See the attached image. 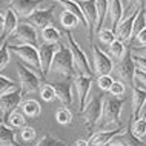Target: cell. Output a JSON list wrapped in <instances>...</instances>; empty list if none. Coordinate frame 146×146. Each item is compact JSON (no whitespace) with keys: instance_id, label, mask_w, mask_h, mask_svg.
Wrapping results in <instances>:
<instances>
[{"instance_id":"6da1fadb","label":"cell","mask_w":146,"mask_h":146,"mask_svg":"<svg viewBox=\"0 0 146 146\" xmlns=\"http://www.w3.org/2000/svg\"><path fill=\"white\" fill-rule=\"evenodd\" d=\"M49 74L65 78V80H71L76 77V68H74V60H72V54L68 46H60V49L56 52V56L52 58L49 68ZM48 74V76H49Z\"/></svg>"},{"instance_id":"7a4b0ae2","label":"cell","mask_w":146,"mask_h":146,"mask_svg":"<svg viewBox=\"0 0 146 146\" xmlns=\"http://www.w3.org/2000/svg\"><path fill=\"white\" fill-rule=\"evenodd\" d=\"M125 105L123 97H108L103 100V111H102V118L98 121L100 128H108V126H114L115 128H121L120 123V114L121 108Z\"/></svg>"},{"instance_id":"3957f363","label":"cell","mask_w":146,"mask_h":146,"mask_svg":"<svg viewBox=\"0 0 146 146\" xmlns=\"http://www.w3.org/2000/svg\"><path fill=\"white\" fill-rule=\"evenodd\" d=\"M8 48H9V52H14L15 56L20 58V62H23L26 66H29L43 82L46 80L45 76H43V72H42V68H40L37 46H33V45H9V42H8Z\"/></svg>"},{"instance_id":"277c9868","label":"cell","mask_w":146,"mask_h":146,"mask_svg":"<svg viewBox=\"0 0 146 146\" xmlns=\"http://www.w3.org/2000/svg\"><path fill=\"white\" fill-rule=\"evenodd\" d=\"M66 40H68V48L72 54V60H74V68L78 71V74H83V76H89L92 77V68H91V63L88 60V56L85 54V51L82 49V46L76 42V38L72 37L71 31H66Z\"/></svg>"},{"instance_id":"5b68a950","label":"cell","mask_w":146,"mask_h":146,"mask_svg":"<svg viewBox=\"0 0 146 146\" xmlns=\"http://www.w3.org/2000/svg\"><path fill=\"white\" fill-rule=\"evenodd\" d=\"M15 65H17L19 80H20V85L19 86H20V89H22V94H33V92L40 91L42 83H45V82H43L29 66H26L23 62L17 60Z\"/></svg>"},{"instance_id":"8992f818","label":"cell","mask_w":146,"mask_h":146,"mask_svg":"<svg viewBox=\"0 0 146 146\" xmlns=\"http://www.w3.org/2000/svg\"><path fill=\"white\" fill-rule=\"evenodd\" d=\"M102 111H103V97L102 96H92L89 102H86L85 109L80 114L85 120V128L89 132H92L94 128L98 125L102 118Z\"/></svg>"},{"instance_id":"52a82bcc","label":"cell","mask_w":146,"mask_h":146,"mask_svg":"<svg viewBox=\"0 0 146 146\" xmlns=\"http://www.w3.org/2000/svg\"><path fill=\"white\" fill-rule=\"evenodd\" d=\"M91 46H92V72H96L98 77L111 76L114 69V63L111 60V57L106 52H103L96 43L91 42Z\"/></svg>"},{"instance_id":"ba28073f","label":"cell","mask_w":146,"mask_h":146,"mask_svg":"<svg viewBox=\"0 0 146 146\" xmlns=\"http://www.w3.org/2000/svg\"><path fill=\"white\" fill-rule=\"evenodd\" d=\"M22 102H23V94L20 88L13 91V92L2 94L0 96V120L6 121L11 114L17 111V108L22 105Z\"/></svg>"},{"instance_id":"9c48e42d","label":"cell","mask_w":146,"mask_h":146,"mask_svg":"<svg viewBox=\"0 0 146 146\" xmlns=\"http://www.w3.org/2000/svg\"><path fill=\"white\" fill-rule=\"evenodd\" d=\"M11 38H15V40H20L22 45H33V46H38V35H37V29L34 28L33 25L26 23H19L15 31L13 33L8 42Z\"/></svg>"},{"instance_id":"30bf717a","label":"cell","mask_w":146,"mask_h":146,"mask_svg":"<svg viewBox=\"0 0 146 146\" xmlns=\"http://www.w3.org/2000/svg\"><path fill=\"white\" fill-rule=\"evenodd\" d=\"M48 83L52 86L54 92H56V97L57 100H60L63 106H71L74 103V92H72V83L69 80H52V82H48Z\"/></svg>"},{"instance_id":"8fae6325","label":"cell","mask_w":146,"mask_h":146,"mask_svg":"<svg viewBox=\"0 0 146 146\" xmlns=\"http://www.w3.org/2000/svg\"><path fill=\"white\" fill-rule=\"evenodd\" d=\"M78 6L82 9L83 14L86 28L89 33V40L92 42V35H94V29H96V23H97V9H96V0H77Z\"/></svg>"},{"instance_id":"7c38bea8","label":"cell","mask_w":146,"mask_h":146,"mask_svg":"<svg viewBox=\"0 0 146 146\" xmlns=\"http://www.w3.org/2000/svg\"><path fill=\"white\" fill-rule=\"evenodd\" d=\"M60 43H54V45H49V43H43V45H38V60H40V68L45 78L48 77L49 74V68L51 63H52V58L56 56V52L60 49Z\"/></svg>"},{"instance_id":"4fadbf2b","label":"cell","mask_w":146,"mask_h":146,"mask_svg":"<svg viewBox=\"0 0 146 146\" xmlns=\"http://www.w3.org/2000/svg\"><path fill=\"white\" fill-rule=\"evenodd\" d=\"M49 2V0H11L9 9L17 15V17L28 19L40 5Z\"/></svg>"},{"instance_id":"5bb4252c","label":"cell","mask_w":146,"mask_h":146,"mask_svg":"<svg viewBox=\"0 0 146 146\" xmlns=\"http://www.w3.org/2000/svg\"><path fill=\"white\" fill-rule=\"evenodd\" d=\"M117 74L121 80H125V83L134 85V74H135V65L132 62V54H131V48L126 46L125 56L121 57L120 63L117 66Z\"/></svg>"},{"instance_id":"9a60e30c","label":"cell","mask_w":146,"mask_h":146,"mask_svg":"<svg viewBox=\"0 0 146 146\" xmlns=\"http://www.w3.org/2000/svg\"><path fill=\"white\" fill-rule=\"evenodd\" d=\"M74 83H76V91L78 96V111L82 112L86 106V102H88V94L91 91V85H92V77L77 74L74 77Z\"/></svg>"},{"instance_id":"2e32d148","label":"cell","mask_w":146,"mask_h":146,"mask_svg":"<svg viewBox=\"0 0 146 146\" xmlns=\"http://www.w3.org/2000/svg\"><path fill=\"white\" fill-rule=\"evenodd\" d=\"M54 22V5L46 9H35L33 14L28 17V23L33 25L35 29L37 28H46V26H52Z\"/></svg>"},{"instance_id":"e0dca14e","label":"cell","mask_w":146,"mask_h":146,"mask_svg":"<svg viewBox=\"0 0 146 146\" xmlns=\"http://www.w3.org/2000/svg\"><path fill=\"white\" fill-rule=\"evenodd\" d=\"M137 13H139V5L135 6V9L131 15H128L126 19H121L118 26L115 28V37L120 42H128L132 37V23L137 17Z\"/></svg>"},{"instance_id":"ac0fdd59","label":"cell","mask_w":146,"mask_h":146,"mask_svg":"<svg viewBox=\"0 0 146 146\" xmlns=\"http://www.w3.org/2000/svg\"><path fill=\"white\" fill-rule=\"evenodd\" d=\"M111 141L112 143H117V145H121V146H146V143L143 140L137 139V137L134 135V132H132V117H131V120L128 121V125H126V132L117 134Z\"/></svg>"},{"instance_id":"d6986e66","label":"cell","mask_w":146,"mask_h":146,"mask_svg":"<svg viewBox=\"0 0 146 146\" xmlns=\"http://www.w3.org/2000/svg\"><path fill=\"white\" fill-rule=\"evenodd\" d=\"M17 25H19V17L11 9H6L5 15H3V26H2V31H0V45L13 35Z\"/></svg>"},{"instance_id":"ffe728a7","label":"cell","mask_w":146,"mask_h":146,"mask_svg":"<svg viewBox=\"0 0 146 146\" xmlns=\"http://www.w3.org/2000/svg\"><path fill=\"white\" fill-rule=\"evenodd\" d=\"M120 132H121V128L108 129V131H98V132L91 135L88 145L89 146H106L114 137L117 135V134H120Z\"/></svg>"},{"instance_id":"44dd1931","label":"cell","mask_w":146,"mask_h":146,"mask_svg":"<svg viewBox=\"0 0 146 146\" xmlns=\"http://www.w3.org/2000/svg\"><path fill=\"white\" fill-rule=\"evenodd\" d=\"M146 103V89H141L139 86H132V118H139L141 108Z\"/></svg>"},{"instance_id":"7402d4cb","label":"cell","mask_w":146,"mask_h":146,"mask_svg":"<svg viewBox=\"0 0 146 146\" xmlns=\"http://www.w3.org/2000/svg\"><path fill=\"white\" fill-rule=\"evenodd\" d=\"M108 14L112 23V31L115 33V28L118 26L120 20L123 19V3H121V0H109Z\"/></svg>"},{"instance_id":"603a6c76","label":"cell","mask_w":146,"mask_h":146,"mask_svg":"<svg viewBox=\"0 0 146 146\" xmlns=\"http://www.w3.org/2000/svg\"><path fill=\"white\" fill-rule=\"evenodd\" d=\"M108 8H109V0H96V9H97V23L94 34H98L103 28L105 19L108 15Z\"/></svg>"},{"instance_id":"cb8c5ba5","label":"cell","mask_w":146,"mask_h":146,"mask_svg":"<svg viewBox=\"0 0 146 146\" xmlns=\"http://www.w3.org/2000/svg\"><path fill=\"white\" fill-rule=\"evenodd\" d=\"M146 28V9H145V0H139V13L132 23V35H139Z\"/></svg>"},{"instance_id":"d4e9b609","label":"cell","mask_w":146,"mask_h":146,"mask_svg":"<svg viewBox=\"0 0 146 146\" xmlns=\"http://www.w3.org/2000/svg\"><path fill=\"white\" fill-rule=\"evenodd\" d=\"M0 146H20L15 140L14 129L3 123H0Z\"/></svg>"},{"instance_id":"484cf974","label":"cell","mask_w":146,"mask_h":146,"mask_svg":"<svg viewBox=\"0 0 146 146\" xmlns=\"http://www.w3.org/2000/svg\"><path fill=\"white\" fill-rule=\"evenodd\" d=\"M22 114L26 117H37L38 114L42 111V106L38 103L37 100H34V98H29V100H25L22 102Z\"/></svg>"},{"instance_id":"4316f807","label":"cell","mask_w":146,"mask_h":146,"mask_svg":"<svg viewBox=\"0 0 146 146\" xmlns=\"http://www.w3.org/2000/svg\"><path fill=\"white\" fill-rule=\"evenodd\" d=\"M42 37L43 40L46 43H49V45H54V43H58L62 38V34L60 31L57 28H54V26H46V28L42 29Z\"/></svg>"},{"instance_id":"83f0119b","label":"cell","mask_w":146,"mask_h":146,"mask_svg":"<svg viewBox=\"0 0 146 146\" xmlns=\"http://www.w3.org/2000/svg\"><path fill=\"white\" fill-rule=\"evenodd\" d=\"M132 132L140 140L146 135V114H143L139 118H135V120L132 118Z\"/></svg>"},{"instance_id":"f1b7e54d","label":"cell","mask_w":146,"mask_h":146,"mask_svg":"<svg viewBox=\"0 0 146 146\" xmlns=\"http://www.w3.org/2000/svg\"><path fill=\"white\" fill-rule=\"evenodd\" d=\"M25 123H26L25 115H23L22 112H17V111H14L9 117H8V120H6V126H9L11 129L23 128V126H25Z\"/></svg>"},{"instance_id":"f546056e","label":"cell","mask_w":146,"mask_h":146,"mask_svg":"<svg viewBox=\"0 0 146 146\" xmlns=\"http://www.w3.org/2000/svg\"><path fill=\"white\" fill-rule=\"evenodd\" d=\"M60 23H62L63 28L71 29V28H74V26H77L80 22H78V19H77L72 13H69V11L65 9V11L60 14Z\"/></svg>"},{"instance_id":"4dcf8cb0","label":"cell","mask_w":146,"mask_h":146,"mask_svg":"<svg viewBox=\"0 0 146 146\" xmlns=\"http://www.w3.org/2000/svg\"><path fill=\"white\" fill-rule=\"evenodd\" d=\"M65 145H66L65 141L57 139L56 135H52V134H45V135L37 141L35 146H65Z\"/></svg>"},{"instance_id":"1f68e13d","label":"cell","mask_w":146,"mask_h":146,"mask_svg":"<svg viewBox=\"0 0 146 146\" xmlns=\"http://www.w3.org/2000/svg\"><path fill=\"white\" fill-rule=\"evenodd\" d=\"M19 88H20V86H19V85H14V82L11 80L9 77L2 76V74H0V96H2V94L13 92V91L19 89Z\"/></svg>"},{"instance_id":"d6a6232c","label":"cell","mask_w":146,"mask_h":146,"mask_svg":"<svg viewBox=\"0 0 146 146\" xmlns=\"http://www.w3.org/2000/svg\"><path fill=\"white\" fill-rule=\"evenodd\" d=\"M125 51H126V46L123 42H120L117 38V40H114L111 45H109V56H112L114 58H121L125 56Z\"/></svg>"},{"instance_id":"836d02e7","label":"cell","mask_w":146,"mask_h":146,"mask_svg":"<svg viewBox=\"0 0 146 146\" xmlns=\"http://www.w3.org/2000/svg\"><path fill=\"white\" fill-rule=\"evenodd\" d=\"M56 120L60 125H69L72 121V114L68 108H58L56 111Z\"/></svg>"},{"instance_id":"e575fe53","label":"cell","mask_w":146,"mask_h":146,"mask_svg":"<svg viewBox=\"0 0 146 146\" xmlns=\"http://www.w3.org/2000/svg\"><path fill=\"white\" fill-rule=\"evenodd\" d=\"M9 58H11V52H9V48H8V42H3L0 45V71H3L8 66Z\"/></svg>"},{"instance_id":"d590c367","label":"cell","mask_w":146,"mask_h":146,"mask_svg":"<svg viewBox=\"0 0 146 146\" xmlns=\"http://www.w3.org/2000/svg\"><path fill=\"white\" fill-rule=\"evenodd\" d=\"M40 96H42V98H43L45 102H54V100H57L56 92H54L52 86H51L49 83L42 85V88H40Z\"/></svg>"},{"instance_id":"8d00e7d4","label":"cell","mask_w":146,"mask_h":146,"mask_svg":"<svg viewBox=\"0 0 146 146\" xmlns=\"http://www.w3.org/2000/svg\"><path fill=\"white\" fill-rule=\"evenodd\" d=\"M126 91V86L123 82H115L114 80V83L111 85V88H109V92H111L112 97H121L125 94Z\"/></svg>"},{"instance_id":"74e56055","label":"cell","mask_w":146,"mask_h":146,"mask_svg":"<svg viewBox=\"0 0 146 146\" xmlns=\"http://www.w3.org/2000/svg\"><path fill=\"white\" fill-rule=\"evenodd\" d=\"M98 37H100V40L103 43H106V45H111L114 40H117L115 33H114L112 29H102L100 33H98Z\"/></svg>"},{"instance_id":"f35d334b","label":"cell","mask_w":146,"mask_h":146,"mask_svg":"<svg viewBox=\"0 0 146 146\" xmlns=\"http://www.w3.org/2000/svg\"><path fill=\"white\" fill-rule=\"evenodd\" d=\"M132 86H139L141 89H146V72H143V71H140V69H135Z\"/></svg>"},{"instance_id":"ab89813d","label":"cell","mask_w":146,"mask_h":146,"mask_svg":"<svg viewBox=\"0 0 146 146\" xmlns=\"http://www.w3.org/2000/svg\"><path fill=\"white\" fill-rule=\"evenodd\" d=\"M20 137H22V140L23 141H31V140H34L35 139V129L34 128H31V126H23V128H20Z\"/></svg>"},{"instance_id":"60d3db41","label":"cell","mask_w":146,"mask_h":146,"mask_svg":"<svg viewBox=\"0 0 146 146\" xmlns=\"http://www.w3.org/2000/svg\"><path fill=\"white\" fill-rule=\"evenodd\" d=\"M112 83H114V78L111 76H100L97 78V85L102 91H109Z\"/></svg>"},{"instance_id":"b9f144b4","label":"cell","mask_w":146,"mask_h":146,"mask_svg":"<svg viewBox=\"0 0 146 146\" xmlns=\"http://www.w3.org/2000/svg\"><path fill=\"white\" fill-rule=\"evenodd\" d=\"M132 62H134V65H135V69H140V71H143V72H146V57L135 56V54H134Z\"/></svg>"},{"instance_id":"7bdbcfd3","label":"cell","mask_w":146,"mask_h":146,"mask_svg":"<svg viewBox=\"0 0 146 146\" xmlns=\"http://www.w3.org/2000/svg\"><path fill=\"white\" fill-rule=\"evenodd\" d=\"M135 38H137V42H139L141 46H146V28H145L143 31H141V33H140L139 35H137Z\"/></svg>"},{"instance_id":"ee69618b","label":"cell","mask_w":146,"mask_h":146,"mask_svg":"<svg viewBox=\"0 0 146 146\" xmlns=\"http://www.w3.org/2000/svg\"><path fill=\"white\" fill-rule=\"evenodd\" d=\"M134 54H135V56L146 57V46H139V48H135L134 49Z\"/></svg>"},{"instance_id":"f6af8a7d","label":"cell","mask_w":146,"mask_h":146,"mask_svg":"<svg viewBox=\"0 0 146 146\" xmlns=\"http://www.w3.org/2000/svg\"><path fill=\"white\" fill-rule=\"evenodd\" d=\"M74 146H89V145L86 140H77L76 143H74Z\"/></svg>"},{"instance_id":"bcb514c9","label":"cell","mask_w":146,"mask_h":146,"mask_svg":"<svg viewBox=\"0 0 146 146\" xmlns=\"http://www.w3.org/2000/svg\"><path fill=\"white\" fill-rule=\"evenodd\" d=\"M132 5H137L135 0H126V5H125V9H123V11H126L129 6H132Z\"/></svg>"},{"instance_id":"7dc6e473","label":"cell","mask_w":146,"mask_h":146,"mask_svg":"<svg viewBox=\"0 0 146 146\" xmlns=\"http://www.w3.org/2000/svg\"><path fill=\"white\" fill-rule=\"evenodd\" d=\"M106 146H121V145H117V143H112V141H109V143L106 145Z\"/></svg>"},{"instance_id":"c3c4849f","label":"cell","mask_w":146,"mask_h":146,"mask_svg":"<svg viewBox=\"0 0 146 146\" xmlns=\"http://www.w3.org/2000/svg\"><path fill=\"white\" fill-rule=\"evenodd\" d=\"M2 26H3V15L0 14V28H2Z\"/></svg>"},{"instance_id":"681fc988","label":"cell","mask_w":146,"mask_h":146,"mask_svg":"<svg viewBox=\"0 0 146 146\" xmlns=\"http://www.w3.org/2000/svg\"><path fill=\"white\" fill-rule=\"evenodd\" d=\"M3 6H5V2H3V0H0V9H2Z\"/></svg>"}]
</instances>
